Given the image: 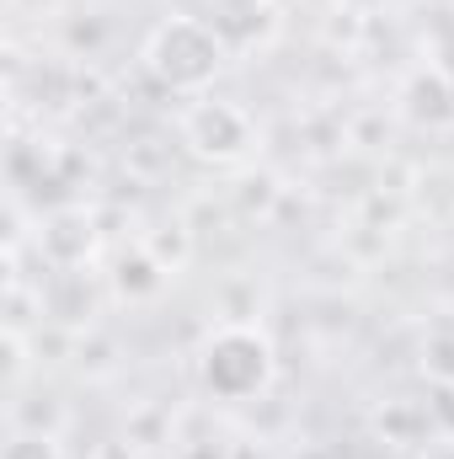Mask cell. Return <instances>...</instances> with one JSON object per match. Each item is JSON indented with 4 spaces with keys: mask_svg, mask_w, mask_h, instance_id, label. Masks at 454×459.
<instances>
[{
    "mask_svg": "<svg viewBox=\"0 0 454 459\" xmlns=\"http://www.w3.org/2000/svg\"><path fill=\"white\" fill-rule=\"evenodd\" d=\"M225 32L214 22H198V16H171L150 32L144 43V70L166 86V91H182V97H198L220 81L225 70Z\"/></svg>",
    "mask_w": 454,
    "mask_h": 459,
    "instance_id": "6da1fadb",
    "label": "cell"
},
{
    "mask_svg": "<svg viewBox=\"0 0 454 459\" xmlns=\"http://www.w3.org/2000/svg\"><path fill=\"white\" fill-rule=\"evenodd\" d=\"M273 342L257 326H220L198 352V379L214 401H251L273 385Z\"/></svg>",
    "mask_w": 454,
    "mask_h": 459,
    "instance_id": "7a4b0ae2",
    "label": "cell"
},
{
    "mask_svg": "<svg viewBox=\"0 0 454 459\" xmlns=\"http://www.w3.org/2000/svg\"><path fill=\"white\" fill-rule=\"evenodd\" d=\"M182 139L209 166H240L257 150V123L246 117V108H235V102L204 97V102H193L182 113Z\"/></svg>",
    "mask_w": 454,
    "mask_h": 459,
    "instance_id": "3957f363",
    "label": "cell"
},
{
    "mask_svg": "<svg viewBox=\"0 0 454 459\" xmlns=\"http://www.w3.org/2000/svg\"><path fill=\"white\" fill-rule=\"evenodd\" d=\"M0 459H65V455H59V444L48 433H16Z\"/></svg>",
    "mask_w": 454,
    "mask_h": 459,
    "instance_id": "277c9868",
    "label": "cell"
},
{
    "mask_svg": "<svg viewBox=\"0 0 454 459\" xmlns=\"http://www.w3.org/2000/svg\"><path fill=\"white\" fill-rule=\"evenodd\" d=\"M209 5H214V27L225 32V43H230V27L235 22H251V16L267 11V0H209Z\"/></svg>",
    "mask_w": 454,
    "mask_h": 459,
    "instance_id": "5b68a950",
    "label": "cell"
}]
</instances>
